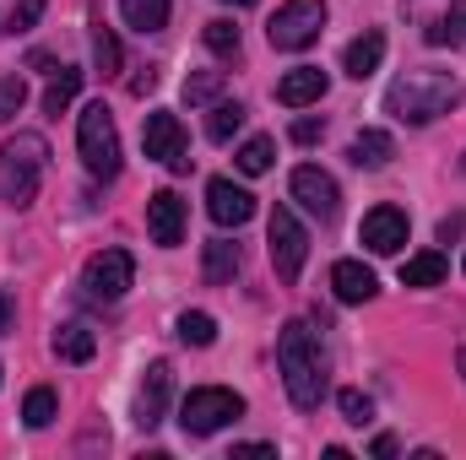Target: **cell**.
Listing matches in <instances>:
<instances>
[{"label": "cell", "mask_w": 466, "mask_h": 460, "mask_svg": "<svg viewBox=\"0 0 466 460\" xmlns=\"http://www.w3.org/2000/svg\"><path fill=\"white\" fill-rule=\"evenodd\" d=\"M277 368H282L288 401L299 412H315L326 401V352H320L315 331L304 320H288L282 325V336H277Z\"/></svg>", "instance_id": "1"}, {"label": "cell", "mask_w": 466, "mask_h": 460, "mask_svg": "<svg viewBox=\"0 0 466 460\" xmlns=\"http://www.w3.org/2000/svg\"><path fill=\"white\" fill-rule=\"evenodd\" d=\"M461 98L451 71H401L385 93V115H396L401 125H434L440 115H451Z\"/></svg>", "instance_id": "2"}, {"label": "cell", "mask_w": 466, "mask_h": 460, "mask_svg": "<svg viewBox=\"0 0 466 460\" xmlns=\"http://www.w3.org/2000/svg\"><path fill=\"white\" fill-rule=\"evenodd\" d=\"M44 168H49V141L38 130H16L5 146H0V201L5 206H33L38 185H44Z\"/></svg>", "instance_id": "3"}, {"label": "cell", "mask_w": 466, "mask_h": 460, "mask_svg": "<svg viewBox=\"0 0 466 460\" xmlns=\"http://www.w3.org/2000/svg\"><path fill=\"white\" fill-rule=\"evenodd\" d=\"M76 152H82V168L93 179H115L119 174V130L104 104L82 109V119H76Z\"/></svg>", "instance_id": "4"}, {"label": "cell", "mask_w": 466, "mask_h": 460, "mask_svg": "<svg viewBox=\"0 0 466 460\" xmlns=\"http://www.w3.org/2000/svg\"><path fill=\"white\" fill-rule=\"evenodd\" d=\"M238 417H244V395H233L223 385H201V390H190V395L179 401V428H185L190 439H207V434L228 428Z\"/></svg>", "instance_id": "5"}, {"label": "cell", "mask_w": 466, "mask_h": 460, "mask_svg": "<svg viewBox=\"0 0 466 460\" xmlns=\"http://www.w3.org/2000/svg\"><path fill=\"white\" fill-rule=\"evenodd\" d=\"M320 33H326V0H288V5L266 22V38H271V49H282V55L309 49Z\"/></svg>", "instance_id": "6"}, {"label": "cell", "mask_w": 466, "mask_h": 460, "mask_svg": "<svg viewBox=\"0 0 466 460\" xmlns=\"http://www.w3.org/2000/svg\"><path fill=\"white\" fill-rule=\"evenodd\" d=\"M266 244H271V265H277V276H282V282H299V276H304V260H309V233H304V223H299L288 206L271 212V223H266Z\"/></svg>", "instance_id": "7"}, {"label": "cell", "mask_w": 466, "mask_h": 460, "mask_svg": "<svg viewBox=\"0 0 466 460\" xmlns=\"http://www.w3.org/2000/svg\"><path fill=\"white\" fill-rule=\"evenodd\" d=\"M130 282H136V260H130L125 249H98V255L82 265V287H87L93 304H119V298L130 293Z\"/></svg>", "instance_id": "8"}, {"label": "cell", "mask_w": 466, "mask_h": 460, "mask_svg": "<svg viewBox=\"0 0 466 460\" xmlns=\"http://www.w3.org/2000/svg\"><path fill=\"white\" fill-rule=\"evenodd\" d=\"M141 152L152 157V163H163V168H174V174H190V146H185V130H179V115H168V109H157V115H147V130H141Z\"/></svg>", "instance_id": "9"}, {"label": "cell", "mask_w": 466, "mask_h": 460, "mask_svg": "<svg viewBox=\"0 0 466 460\" xmlns=\"http://www.w3.org/2000/svg\"><path fill=\"white\" fill-rule=\"evenodd\" d=\"M293 201H299L309 217L331 223V217H337V206H342V190H337V179H331L326 168L304 163V168H293Z\"/></svg>", "instance_id": "10"}, {"label": "cell", "mask_w": 466, "mask_h": 460, "mask_svg": "<svg viewBox=\"0 0 466 460\" xmlns=\"http://www.w3.org/2000/svg\"><path fill=\"white\" fill-rule=\"evenodd\" d=\"M168 395H174V368L157 357V363H147V374L136 385V428L152 434L163 423V412H168Z\"/></svg>", "instance_id": "11"}, {"label": "cell", "mask_w": 466, "mask_h": 460, "mask_svg": "<svg viewBox=\"0 0 466 460\" xmlns=\"http://www.w3.org/2000/svg\"><path fill=\"white\" fill-rule=\"evenodd\" d=\"M207 212H212L218 228H244L255 217V195L244 185H233V179H212L207 185Z\"/></svg>", "instance_id": "12"}, {"label": "cell", "mask_w": 466, "mask_h": 460, "mask_svg": "<svg viewBox=\"0 0 466 460\" xmlns=\"http://www.w3.org/2000/svg\"><path fill=\"white\" fill-rule=\"evenodd\" d=\"M358 244H363L369 255H396V249L407 244V212L374 206V212L363 217V228H358Z\"/></svg>", "instance_id": "13"}, {"label": "cell", "mask_w": 466, "mask_h": 460, "mask_svg": "<svg viewBox=\"0 0 466 460\" xmlns=\"http://www.w3.org/2000/svg\"><path fill=\"white\" fill-rule=\"evenodd\" d=\"M147 233H152L157 249H174V244L185 238V201H179L174 190L147 195Z\"/></svg>", "instance_id": "14"}, {"label": "cell", "mask_w": 466, "mask_h": 460, "mask_svg": "<svg viewBox=\"0 0 466 460\" xmlns=\"http://www.w3.org/2000/svg\"><path fill=\"white\" fill-rule=\"evenodd\" d=\"M326 71L320 65H299V71H288L282 82H277V104L282 109H309V104H320L326 98Z\"/></svg>", "instance_id": "15"}, {"label": "cell", "mask_w": 466, "mask_h": 460, "mask_svg": "<svg viewBox=\"0 0 466 460\" xmlns=\"http://www.w3.org/2000/svg\"><path fill=\"white\" fill-rule=\"evenodd\" d=\"M331 293H337L342 304H369V298L380 293V282H374V271H369L363 260H337V265H331Z\"/></svg>", "instance_id": "16"}, {"label": "cell", "mask_w": 466, "mask_h": 460, "mask_svg": "<svg viewBox=\"0 0 466 460\" xmlns=\"http://www.w3.org/2000/svg\"><path fill=\"white\" fill-rule=\"evenodd\" d=\"M380 60H385V33H363V38H352L348 55H342V71H348L352 82H369L374 71H380Z\"/></svg>", "instance_id": "17"}, {"label": "cell", "mask_w": 466, "mask_h": 460, "mask_svg": "<svg viewBox=\"0 0 466 460\" xmlns=\"http://www.w3.org/2000/svg\"><path fill=\"white\" fill-rule=\"evenodd\" d=\"M348 157H352V168L374 174V168H385V163L396 157V141H390L385 130H358V135H352V146H348Z\"/></svg>", "instance_id": "18"}, {"label": "cell", "mask_w": 466, "mask_h": 460, "mask_svg": "<svg viewBox=\"0 0 466 460\" xmlns=\"http://www.w3.org/2000/svg\"><path fill=\"white\" fill-rule=\"evenodd\" d=\"M445 255L440 249H423V255H412V260H401V287H440L445 282Z\"/></svg>", "instance_id": "19"}, {"label": "cell", "mask_w": 466, "mask_h": 460, "mask_svg": "<svg viewBox=\"0 0 466 460\" xmlns=\"http://www.w3.org/2000/svg\"><path fill=\"white\" fill-rule=\"evenodd\" d=\"M93 352H98V336H93L82 320H71V325L55 331V357H60V363H87Z\"/></svg>", "instance_id": "20"}, {"label": "cell", "mask_w": 466, "mask_h": 460, "mask_svg": "<svg viewBox=\"0 0 466 460\" xmlns=\"http://www.w3.org/2000/svg\"><path fill=\"white\" fill-rule=\"evenodd\" d=\"M119 11H125V22H130L136 33H163L174 0H119Z\"/></svg>", "instance_id": "21"}, {"label": "cell", "mask_w": 466, "mask_h": 460, "mask_svg": "<svg viewBox=\"0 0 466 460\" xmlns=\"http://www.w3.org/2000/svg\"><path fill=\"white\" fill-rule=\"evenodd\" d=\"M201 271H207V282H212V287L233 282V276H238V244H228V238H212V244H207Z\"/></svg>", "instance_id": "22"}, {"label": "cell", "mask_w": 466, "mask_h": 460, "mask_svg": "<svg viewBox=\"0 0 466 460\" xmlns=\"http://www.w3.org/2000/svg\"><path fill=\"white\" fill-rule=\"evenodd\" d=\"M76 93H82V71L76 65H60L55 82H49V93H44V115H66Z\"/></svg>", "instance_id": "23"}, {"label": "cell", "mask_w": 466, "mask_h": 460, "mask_svg": "<svg viewBox=\"0 0 466 460\" xmlns=\"http://www.w3.org/2000/svg\"><path fill=\"white\" fill-rule=\"evenodd\" d=\"M423 38H429L434 49H445V44H451V49H461V44H466V0H456V5H451L429 33H423Z\"/></svg>", "instance_id": "24"}, {"label": "cell", "mask_w": 466, "mask_h": 460, "mask_svg": "<svg viewBox=\"0 0 466 460\" xmlns=\"http://www.w3.org/2000/svg\"><path fill=\"white\" fill-rule=\"evenodd\" d=\"M55 417H60V401H55V390H49V385L27 390V401H22V423H27V428H49Z\"/></svg>", "instance_id": "25"}, {"label": "cell", "mask_w": 466, "mask_h": 460, "mask_svg": "<svg viewBox=\"0 0 466 460\" xmlns=\"http://www.w3.org/2000/svg\"><path fill=\"white\" fill-rule=\"evenodd\" d=\"M179 342L185 346H212L218 342V320L201 315V309H185V315H179Z\"/></svg>", "instance_id": "26"}, {"label": "cell", "mask_w": 466, "mask_h": 460, "mask_svg": "<svg viewBox=\"0 0 466 460\" xmlns=\"http://www.w3.org/2000/svg\"><path fill=\"white\" fill-rule=\"evenodd\" d=\"M271 152H277V141H271V135H249V141L238 146V174H249V179H255V174H266V168H271Z\"/></svg>", "instance_id": "27"}, {"label": "cell", "mask_w": 466, "mask_h": 460, "mask_svg": "<svg viewBox=\"0 0 466 460\" xmlns=\"http://www.w3.org/2000/svg\"><path fill=\"white\" fill-rule=\"evenodd\" d=\"M238 130H244V104H218V109H212V119H207V135L223 146V141H233Z\"/></svg>", "instance_id": "28"}, {"label": "cell", "mask_w": 466, "mask_h": 460, "mask_svg": "<svg viewBox=\"0 0 466 460\" xmlns=\"http://www.w3.org/2000/svg\"><path fill=\"white\" fill-rule=\"evenodd\" d=\"M93 60H98V71H104V76H115V71H119V60H125V55H119L115 27H104V22L93 27Z\"/></svg>", "instance_id": "29"}, {"label": "cell", "mask_w": 466, "mask_h": 460, "mask_svg": "<svg viewBox=\"0 0 466 460\" xmlns=\"http://www.w3.org/2000/svg\"><path fill=\"white\" fill-rule=\"evenodd\" d=\"M207 49L218 55V60H238V27L233 22H207Z\"/></svg>", "instance_id": "30"}, {"label": "cell", "mask_w": 466, "mask_h": 460, "mask_svg": "<svg viewBox=\"0 0 466 460\" xmlns=\"http://www.w3.org/2000/svg\"><path fill=\"white\" fill-rule=\"evenodd\" d=\"M223 93V71H196L185 76V104H212Z\"/></svg>", "instance_id": "31"}, {"label": "cell", "mask_w": 466, "mask_h": 460, "mask_svg": "<svg viewBox=\"0 0 466 460\" xmlns=\"http://www.w3.org/2000/svg\"><path fill=\"white\" fill-rule=\"evenodd\" d=\"M22 104H27V82L22 76H0V125H11L22 115Z\"/></svg>", "instance_id": "32"}, {"label": "cell", "mask_w": 466, "mask_h": 460, "mask_svg": "<svg viewBox=\"0 0 466 460\" xmlns=\"http://www.w3.org/2000/svg\"><path fill=\"white\" fill-rule=\"evenodd\" d=\"M337 406H342V417H348L352 428H363V423L374 417V401H369L363 390H342V395H337Z\"/></svg>", "instance_id": "33"}, {"label": "cell", "mask_w": 466, "mask_h": 460, "mask_svg": "<svg viewBox=\"0 0 466 460\" xmlns=\"http://www.w3.org/2000/svg\"><path fill=\"white\" fill-rule=\"evenodd\" d=\"M44 5H49V0H22V5L11 11V22H5V33H27V27H38V16H44Z\"/></svg>", "instance_id": "34"}, {"label": "cell", "mask_w": 466, "mask_h": 460, "mask_svg": "<svg viewBox=\"0 0 466 460\" xmlns=\"http://www.w3.org/2000/svg\"><path fill=\"white\" fill-rule=\"evenodd\" d=\"M320 135H326V119H315V115L293 119V141H299V146H315Z\"/></svg>", "instance_id": "35"}, {"label": "cell", "mask_w": 466, "mask_h": 460, "mask_svg": "<svg viewBox=\"0 0 466 460\" xmlns=\"http://www.w3.org/2000/svg\"><path fill=\"white\" fill-rule=\"evenodd\" d=\"M11 331H16V298L0 293V336H11Z\"/></svg>", "instance_id": "36"}, {"label": "cell", "mask_w": 466, "mask_h": 460, "mask_svg": "<svg viewBox=\"0 0 466 460\" xmlns=\"http://www.w3.org/2000/svg\"><path fill=\"white\" fill-rule=\"evenodd\" d=\"M152 87H157V71H152V65H147L141 76H130V98H147Z\"/></svg>", "instance_id": "37"}, {"label": "cell", "mask_w": 466, "mask_h": 460, "mask_svg": "<svg viewBox=\"0 0 466 460\" xmlns=\"http://www.w3.org/2000/svg\"><path fill=\"white\" fill-rule=\"evenodd\" d=\"M266 455H277V450L271 445H233L228 460H266Z\"/></svg>", "instance_id": "38"}, {"label": "cell", "mask_w": 466, "mask_h": 460, "mask_svg": "<svg viewBox=\"0 0 466 460\" xmlns=\"http://www.w3.org/2000/svg\"><path fill=\"white\" fill-rule=\"evenodd\" d=\"M461 228H466V217H445V223H440V238L451 244V238H461Z\"/></svg>", "instance_id": "39"}, {"label": "cell", "mask_w": 466, "mask_h": 460, "mask_svg": "<svg viewBox=\"0 0 466 460\" xmlns=\"http://www.w3.org/2000/svg\"><path fill=\"white\" fill-rule=\"evenodd\" d=\"M374 455L390 460V455H396V439H390V434H380V439H374Z\"/></svg>", "instance_id": "40"}, {"label": "cell", "mask_w": 466, "mask_h": 460, "mask_svg": "<svg viewBox=\"0 0 466 460\" xmlns=\"http://www.w3.org/2000/svg\"><path fill=\"white\" fill-rule=\"evenodd\" d=\"M223 5H255V0H223Z\"/></svg>", "instance_id": "41"}, {"label": "cell", "mask_w": 466, "mask_h": 460, "mask_svg": "<svg viewBox=\"0 0 466 460\" xmlns=\"http://www.w3.org/2000/svg\"><path fill=\"white\" fill-rule=\"evenodd\" d=\"M461 368H466V352H461Z\"/></svg>", "instance_id": "42"}, {"label": "cell", "mask_w": 466, "mask_h": 460, "mask_svg": "<svg viewBox=\"0 0 466 460\" xmlns=\"http://www.w3.org/2000/svg\"><path fill=\"white\" fill-rule=\"evenodd\" d=\"M461 174H466V157H461Z\"/></svg>", "instance_id": "43"}]
</instances>
